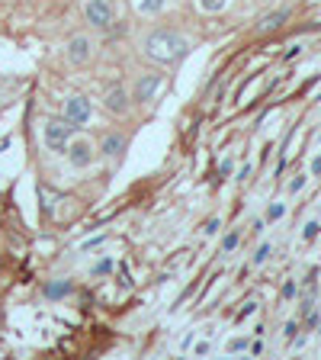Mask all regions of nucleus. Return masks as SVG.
I'll list each match as a JSON object with an SVG mask.
<instances>
[{"mask_svg":"<svg viewBox=\"0 0 321 360\" xmlns=\"http://www.w3.org/2000/svg\"><path fill=\"white\" fill-rule=\"evenodd\" d=\"M142 49L151 61H157V65H173V61H180L190 52V39L173 32V30H155L145 36Z\"/></svg>","mask_w":321,"mask_h":360,"instance_id":"obj_1","label":"nucleus"},{"mask_svg":"<svg viewBox=\"0 0 321 360\" xmlns=\"http://www.w3.org/2000/svg\"><path fill=\"white\" fill-rule=\"evenodd\" d=\"M71 132H74V126L67 120H48L42 126V142L48 151H55V155H61V151L67 148V142H71Z\"/></svg>","mask_w":321,"mask_h":360,"instance_id":"obj_2","label":"nucleus"},{"mask_svg":"<svg viewBox=\"0 0 321 360\" xmlns=\"http://www.w3.org/2000/svg\"><path fill=\"white\" fill-rule=\"evenodd\" d=\"M65 155H67V161H71V167H77V171H84V167H90L97 161V151H93L90 139H71Z\"/></svg>","mask_w":321,"mask_h":360,"instance_id":"obj_3","label":"nucleus"},{"mask_svg":"<svg viewBox=\"0 0 321 360\" xmlns=\"http://www.w3.org/2000/svg\"><path fill=\"white\" fill-rule=\"evenodd\" d=\"M84 20L93 30H110L112 26V4L110 0H87L84 4Z\"/></svg>","mask_w":321,"mask_h":360,"instance_id":"obj_4","label":"nucleus"},{"mask_svg":"<svg viewBox=\"0 0 321 360\" xmlns=\"http://www.w3.org/2000/svg\"><path fill=\"white\" fill-rule=\"evenodd\" d=\"M161 84H164V75H157V71H145V75L135 81V87H132V100L148 103L157 90H161Z\"/></svg>","mask_w":321,"mask_h":360,"instance_id":"obj_5","label":"nucleus"},{"mask_svg":"<svg viewBox=\"0 0 321 360\" xmlns=\"http://www.w3.org/2000/svg\"><path fill=\"white\" fill-rule=\"evenodd\" d=\"M90 58H93V39L90 36L67 39V61L71 65H90Z\"/></svg>","mask_w":321,"mask_h":360,"instance_id":"obj_6","label":"nucleus"},{"mask_svg":"<svg viewBox=\"0 0 321 360\" xmlns=\"http://www.w3.org/2000/svg\"><path fill=\"white\" fill-rule=\"evenodd\" d=\"M90 100L81 97V94H74V97L65 100V120L71 122V126H84V122H90Z\"/></svg>","mask_w":321,"mask_h":360,"instance_id":"obj_7","label":"nucleus"},{"mask_svg":"<svg viewBox=\"0 0 321 360\" xmlns=\"http://www.w3.org/2000/svg\"><path fill=\"white\" fill-rule=\"evenodd\" d=\"M129 106H132V97H129L126 87H112L110 94H106V110L116 112V116H126Z\"/></svg>","mask_w":321,"mask_h":360,"instance_id":"obj_8","label":"nucleus"},{"mask_svg":"<svg viewBox=\"0 0 321 360\" xmlns=\"http://www.w3.org/2000/svg\"><path fill=\"white\" fill-rule=\"evenodd\" d=\"M122 151H126V139L122 135H116V132H110V135H103V142H100V155H110V158H119Z\"/></svg>","mask_w":321,"mask_h":360,"instance_id":"obj_9","label":"nucleus"},{"mask_svg":"<svg viewBox=\"0 0 321 360\" xmlns=\"http://www.w3.org/2000/svg\"><path fill=\"white\" fill-rule=\"evenodd\" d=\"M286 20H289V10H277V13L263 16V20H261V32H273V30H280V26H283Z\"/></svg>","mask_w":321,"mask_h":360,"instance_id":"obj_10","label":"nucleus"},{"mask_svg":"<svg viewBox=\"0 0 321 360\" xmlns=\"http://www.w3.org/2000/svg\"><path fill=\"white\" fill-rule=\"evenodd\" d=\"M164 7H167V0H138V13H145V16H157Z\"/></svg>","mask_w":321,"mask_h":360,"instance_id":"obj_11","label":"nucleus"},{"mask_svg":"<svg viewBox=\"0 0 321 360\" xmlns=\"http://www.w3.org/2000/svg\"><path fill=\"white\" fill-rule=\"evenodd\" d=\"M67 292H71V283H67V280L45 286V296H52V300H61V296H67Z\"/></svg>","mask_w":321,"mask_h":360,"instance_id":"obj_12","label":"nucleus"},{"mask_svg":"<svg viewBox=\"0 0 321 360\" xmlns=\"http://www.w3.org/2000/svg\"><path fill=\"white\" fill-rule=\"evenodd\" d=\"M196 7H199L202 13H218V10L228 7V0H196Z\"/></svg>","mask_w":321,"mask_h":360,"instance_id":"obj_13","label":"nucleus"},{"mask_svg":"<svg viewBox=\"0 0 321 360\" xmlns=\"http://www.w3.org/2000/svg\"><path fill=\"white\" fill-rule=\"evenodd\" d=\"M238 241H241V235H238V232L225 235V241H222V251H232V248H238Z\"/></svg>","mask_w":321,"mask_h":360,"instance_id":"obj_14","label":"nucleus"},{"mask_svg":"<svg viewBox=\"0 0 321 360\" xmlns=\"http://www.w3.org/2000/svg\"><path fill=\"white\" fill-rule=\"evenodd\" d=\"M228 351H247V338H235V341H228Z\"/></svg>","mask_w":321,"mask_h":360,"instance_id":"obj_15","label":"nucleus"},{"mask_svg":"<svg viewBox=\"0 0 321 360\" xmlns=\"http://www.w3.org/2000/svg\"><path fill=\"white\" fill-rule=\"evenodd\" d=\"M110 270H112V261L106 257V261H100L97 267H93V274H97V277H103V274H110Z\"/></svg>","mask_w":321,"mask_h":360,"instance_id":"obj_16","label":"nucleus"},{"mask_svg":"<svg viewBox=\"0 0 321 360\" xmlns=\"http://www.w3.org/2000/svg\"><path fill=\"white\" fill-rule=\"evenodd\" d=\"M270 257V245H261L257 248V255H254V264H263Z\"/></svg>","mask_w":321,"mask_h":360,"instance_id":"obj_17","label":"nucleus"},{"mask_svg":"<svg viewBox=\"0 0 321 360\" xmlns=\"http://www.w3.org/2000/svg\"><path fill=\"white\" fill-rule=\"evenodd\" d=\"M202 232H206V235H216V232H218V219H209V222H206V229H202Z\"/></svg>","mask_w":321,"mask_h":360,"instance_id":"obj_18","label":"nucleus"},{"mask_svg":"<svg viewBox=\"0 0 321 360\" xmlns=\"http://www.w3.org/2000/svg\"><path fill=\"white\" fill-rule=\"evenodd\" d=\"M254 306H257V302H244V309L238 312V322H241V319H247L251 312H254Z\"/></svg>","mask_w":321,"mask_h":360,"instance_id":"obj_19","label":"nucleus"},{"mask_svg":"<svg viewBox=\"0 0 321 360\" xmlns=\"http://www.w3.org/2000/svg\"><path fill=\"white\" fill-rule=\"evenodd\" d=\"M280 216H283V206H280V202L277 206H270V219H280Z\"/></svg>","mask_w":321,"mask_h":360,"instance_id":"obj_20","label":"nucleus"},{"mask_svg":"<svg viewBox=\"0 0 321 360\" xmlns=\"http://www.w3.org/2000/svg\"><path fill=\"white\" fill-rule=\"evenodd\" d=\"M315 232H318V225L308 222V225H306V238H315Z\"/></svg>","mask_w":321,"mask_h":360,"instance_id":"obj_21","label":"nucleus"}]
</instances>
